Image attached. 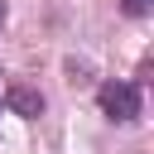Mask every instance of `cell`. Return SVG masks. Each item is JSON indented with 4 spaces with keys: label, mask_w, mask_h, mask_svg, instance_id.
I'll use <instances>...</instances> for the list:
<instances>
[{
    "label": "cell",
    "mask_w": 154,
    "mask_h": 154,
    "mask_svg": "<svg viewBox=\"0 0 154 154\" xmlns=\"http://www.w3.org/2000/svg\"><path fill=\"white\" fill-rule=\"evenodd\" d=\"M10 106H14L19 116H38V111H43V96L29 91V87H10Z\"/></svg>",
    "instance_id": "obj_2"
},
{
    "label": "cell",
    "mask_w": 154,
    "mask_h": 154,
    "mask_svg": "<svg viewBox=\"0 0 154 154\" xmlns=\"http://www.w3.org/2000/svg\"><path fill=\"white\" fill-rule=\"evenodd\" d=\"M120 10H125V14H144V10H149V0H120Z\"/></svg>",
    "instance_id": "obj_3"
},
{
    "label": "cell",
    "mask_w": 154,
    "mask_h": 154,
    "mask_svg": "<svg viewBox=\"0 0 154 154\" xmlns=\"http://www.w3.org/2000/svg\"><path fill=\"white\" fill-rule=\"evenodd\" d=\"M96 101H101V111L111 116V120H135L140 116V91L130 87V82H106L101 91H96Z\"/></svg>",
    "instance_id": "obj_1"
},
{
    "label": "cell",
    "mask_w": 154,
    "mask_h": 154,
    "mask_svg": "<svg viewBox=\"0 0 154 154\" xmlns=\"http://www.w3.org/2000/svg\"><path fill=\"white\" fill-rule=\"evenodd\" d=\"M0 24H5V0H0Z\"/></svg>",
    "instance_id": "obj_4"
}]
</instances>
